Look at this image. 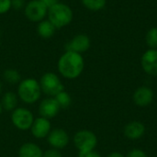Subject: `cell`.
<instances>
[{"label":"cell","mask_w":157,"mask_h":157,"mask_svg":"<svg viewBox=\"0 0 157 157\" xmlns=\"http://www.w3.org/2000/svg\"><path fill=\"white\" fill-rule=\"evenodd\" d=\"M85 61L82 54L65 51L58 60L57 69L60 75L66 79H75L83 73Z\"/></svg>","instance_id":"obj_1"},{"label":"cell","mask_w":157,"mask_h":157,"mask_svg":"<svg viewBox=\"0 0 157 157\" xmlns=\"http://www.w3.org/2000/svg\"><path fill=\"white\" fill-rule=\"evenodd\" d=\"M74 18V12L67 4L57 2L48 7L47 19L58 29L68 26Z\"/></svg>","instance_id":"obj_2"},{"label":"cell","mask_w":157,"mask_h":157,"mask_svg":"<svg viewBox=\"0 0 157 157\" xmlns=\"http://www.w3.org/2000/svg\"><path fill=\"white\" fill-rule=\"evenodd\" d=\"M41 89L39 81L34 78H25L17 86V97L25 104L36 103L41 96Z\"/></svg>","instance_id":"obj_3"},{"label":"cell","mask_w":157,"mask_h":157,"mask_svg":"<svg viewBox=\"0 0 157 157\" xmlns=\"http://www.w3.org/2000/svg\"><path fill=\"white\" fill-rule=\"evenodd\" d=\"M41 92L48 97L54 98L57 94L64 90V86L63 85L60 77L55 73L47 72L43 74L39 81Z\"/></svg>","instance_id":"obj_4"},{"label":"cell","mask_w":157,"mask_h":157,"mask_svg":"<svg viewBox=\"0 0 157 157\" xmlns=\"http://www.w3.org/2000/svg\"><path fill=\"white\" fill-rule=\"evenodd\" d=\"M24 14L29 21L39 23L47 17L48 6L40 0H30L26 3Z\"/></svg>","instance_id":"obj_5"},{"label":"cell","mask_w":157,"mask_h":157,"mask_svg":"<svg viewBox=\"0 0 157 157\" xmlns=\"http://www.w3.org/2000/svg\"><path fill=\"white\" fill-rule=\"evenodd\" d=\"M11 122L19 131L30 130L34 121L32 112L26 108H16L11 113Z\"/></svg>","instance_id":"obj_6"},{"label":"cell","mask_w":157,"mask_h":157,"mask_svg":"<svg viewBox=\"0 0 157 157\" xmlns=\"http://www.w3.org/2000/svg\"><path fill=\"white\" fill-rule=\"evenodd\" d=\"M74 144L79 152L92 151L98 144V138L93 132L81 130L75 134Z\"/></svg>","instance_id":"obj_7"},{"label":"cell","mask_w":157,"mask_h":157,"mask_svg":"<svg viewBox=\"0 0 157 157\" xmlns=\"http://www.w3.org/2000/svg\"><path fill=\"white\" fill-rule=\"evenodd\" d=\"M48 144L52 146V148L61 150L66 147L69 144V135L62 128L52 129L49 135L47 136Z\"/></svg>","instance_id":"obj_8"},{"label":"cell","mask_w":157,"mask_h":157,"mask_svg":"<svg viewBox=\"0 0 157 157\" xmlns=\"http://www.w3.org/2000/svg\"><path fill=\"white\" fill-rule=\"evenodd\" d=\"M90 45H91V41L89 37L86 34L80 33L75 35L72 40H70L64 45V48L65 51H71L82 54L83 52L88 51Z\"/></svg>","instance_id":"obj_9"},{"label":"cell","mask_w":157,"mask_h":157,"mask_svg":"<svg viewBox=\"0 0 157 157\" xmlns=\"http://www.w3.org/2000/svg\"><path fill=\"white\" fill-rule=\"evenodd\" d=\"M61 110V108L54 98L48 97L42 99L39 105V113L40 117L51 120L56 117Z\"/></svg>","instance_id":"obj_10"},{"label":"cell","mask_w":157,"mask_h":157,"mask_svg":"<svg viewBox=\"0 0 157 157\" xmlns=\"http://www.w3.org/2000/svg\"><path fill=\"white\" fill-rule=\"evenodd\" d=\"M51 131H52V124L50 120L40 116L39 118L34 119L33 123L30 127L31 134L36 139L47 138Z\"/></svg>","instance_id":"obj_11"},{"label":"cell","mask_w":157,"mask_h":157,"mask_svg":"<svg viewBox=\"0 0 157 157\" xmlns=\"http://www.w3.org/2000/svg\"><path fill=\"white\" fill-rule=\"evenodd\" d=\"M144 71L150 75H157V50L149 49L146 51L141 60Z\"/></svg>","instance_id":"obj_12"},{"label":"cell","mask_w":157,"mask_h":157,"mask_svg":"<svg viewBox=\"0 0 157 157\" xmlns=\"http://www.w3.org/2000/svg\"><path fill=\"white\" fill-rule=\"evenodd\" d=\"M154 99V92L147 86H141L137 88L133 94V101L139 107L149 106Z\"/></svg>","instance_id":"obj_13"},{"label":"cell","mask_w":157,"mask_h":157,"mask_svg":"<svg viewBox=\"0 0 157 157\" xmlns=\"http://www.w3.org/2000/svg\"><path fill=\"white\" fill-rule=\"evenodd\" d=\"M145 132L144 125L140 121H132L124 128V135L131 140H137L143 137Z\"/></svg>","instance_id":"obj_14"},{"label":"cell","mask_w":157,"mask_h":157,"mask_svg":"<svg viewBox=\"0 0 157 157\" xmlns=\"http://www.w3.org/2000/svg\"><path fill=\"white\" fill-rule=\"evenodd\" d=\"M18 157H43V151L34 143H25L18 150Z\"/></svg>","instance_id":"obj_15"},{"label":"cell","mask_w":157,"mask_h":157,"mask_svg":"<svg viewBox=\"0 0 157 157\" xmlns=\"http://www.w3.org/2000/svg\"><path fill=\"white\" fill-rule=\"evenodd\" d=\"M56 28L47 19H43L37 25V32L42 39H51L56 31Z\"/></svg>","instance_id":"obj_16"},{"label":"cell","mask_w":157,"mask_h":157,"mask_svg":"<svg viewBox=\"0 0 157 157\" xmlns=\"http://www.w3.org/2000/svg\"><path fill=\"white\" fill-rule=\"evenodd\" d=\"M17 99L18 97L14 92H6L4 94L1 99V105L4 110L6 111H13L16 108H17Z\"/></svg>","instance_id":"obj_17"},{"label":"cell","mask_w":157,"mask_h":157,"mask_svg":"<svg viewBox=\"0 0 157 157\" xmlns=\"http://www.w3.org/2000/svg\"><path fill=\"white\" fill-rule=\"evenodd\" d=\"M3 78L9 85H18L21 81V75L19 72L14 68L6 69L3 73Z\"/></svg>","instance_id":"obj_18"},{"label":"cell","mask_w":157,"mask_h":157,"mask_svg":"<svg viewBox=\"0 0 157 157\" xmlns=\"http://www.w3.org/2000/svg\"><path fill=\"white\" fill-rule=\"evenodd\" d=\"M54 98L56 99V101L58 102L61 109H68L71 104H72V98L70 96V94L68 92H66L65 90H63L62 92H60L59 94H57Z\"/></svg>","instance_id":"obj_19"},{"label":"cell","mask_w":157,"mask_h":157,"mask_svg":"<svg viewBox=\"0 0 157 157\" xmlns=\"http://www.w3.org/2000/svg\"><path fill=\"white\" fill-rule=\"evenodd\" d=\"M83 6L91 11L102 10L107 4V0H81Z\"/></svg>","instance_id":"obj_20"},{"label":"cell","mask_w":157,"mask_h":157,"mask_svg":"<svg viewBox=\"0 0 157 157\" xmlns=\"http://www.w3.org/2000/svg\"><path fill=\"white\" fill-rule=\"evenodd\" d=\"M145 40L150 49L157 50V28H152L148 30Z\"/></svg>","instance_id":"obj_21"},{"label":"cell","mask_w":157,"mask_h":157,"mask_svg":"<svg viewBox=\"0 0 157 157\" xmlns=\"http://www.w3.org/2000/svg\"><path fill=\"white\" fill-rule=\"evenodd\" d=\"M12 8V0H0V15L7 13Z\"/></svg>","instance_id":"obj_22"},{"label":"cell","mask_w":157,"mask_h":157,"mask_svg":"<svg viewBox=\"0 0 157 157\" xmlns=\"http://www.w3.org/2000/svg\"><path fill=\"white\" fill-rule=\"evenodd\" d=\"M43 157H63L60 150L54 149V148H50L43 152Z\"/></svg>","instance_id":"obj_23"},{"label":"cell","mask_w":157,"mask_h":157,"mask_svg":"<svg viewBox=\"0 0 157 157\" xmlns=\"http://www.w3.org/2000/svg\"><path fill=\"white\" fill-rule=\"evenodd\" d=\"M127 157H148L147 155L140 149H132L129 152Z\"/></svg>","instance_id":"obj_24"},{"label":"cell","mask_w":157,"mask_h":157,"mask_svg":"<svg viewBox=\"0 0 157 157\" xmlns=\"http://www.w3.org/2000/svg\"><path fill=\"white\" fill-rule=\"evenodd\" d=\"M26 6L25 0H12V8L15 10L24 9Z\"/></svg>","instance_id":"obj_25"},{"label":"cell","mask_w":157,"mask_h":157,"mask_svg":"<svg viewBox=\"0 0 157 157\" xmlns=\"http://www.w3.org/2000/svg\"><path fill=\"white\" fill-rule=\"evenodd\" d=\"M78 157H101V155L98 153L92 150L86 152H78Z\"/></svg>","instance_id":"obj_26"},{"label":"cell","mask_w":157,"mask_h":157,"mask_svg":"<svg viewBox=\"0 0 157 157\" xmlns=\"http://www.w3.org/2000/svg\"><path fill=\"white\" fill-rule=\"evenodd\" d=\"M40 1H41L42 3H44L48 7H50L51 6L54 5L55 3L59 2V0H40Z\"/></svg>","instance_id":"obj_27"},{"label":"cell","mask_w":157,"mask_h":157,"mask_svg":"<svg viewBox=\"0 0 157 157\" xmlns=\"http://www.w3.org/2000/svg\"><path fill=\"white\" fill-rule=\"evenodd\" d=\"M108 157H124L121 154H120V153H117V152H115V153H111L110 155H109Z\"/></svg>","instance_id":"obj_28"},{"label":"cell","mask_w":157,"mask_h":157,"mask_svg":"<svg viewBox=\"0 0 157 157\" xmlns=\"http://www.w3.org/2000/svg\"><path fill=\"white\" fill-rule=\"evenodd\" d=\"M3 107H2V105H1V102H0V115L2 114V112H3Z\"/></svg>","instance_id":"obj_29"},{"label":"cell","mask_w":157,"mask_h":157,"mask_svg":"<svg viewBox=\"0 0 157 157\" xmlns=\"http://www.w3.org/2000/svg\"><path fill=\"white\" fill-rule=\"evenodd\" d=\"M2 89H3V86H2V83L0 82V94L2 93Z\"/></svg>","instance_id":"obj_30"},{"label":"cell","mask_w":157,"mask_h":157,"mask_svg":"<svg viewBox=\"0 0 157 157\" xmlns=\"http://www.w3.org/2000/svg\"><path fill=\"white\" fill-rule=\"evenodd\" d=\"M0 48H1V38H0Z\"/></svg>","instance_id":"obj_31"}]
</instances>
